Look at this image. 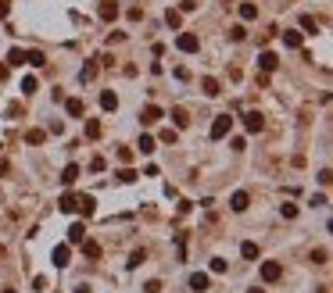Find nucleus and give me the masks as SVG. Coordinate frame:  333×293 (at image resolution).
<instances>
[{
  "label": "nucleus",
  "instance_id": "1",
  "mask_svg": "<svg viewBox=\"0 0 333 293\" xmlns=\"http://www.w3.org/2000/svg\"><path fill=\"white\" fill-rule=\"evenodd\" d=\"M230 129H233V118L230 115H219L215 122H211V140H226Z\"/></svg>",
  "mask_w": 333,
  "mask_h": 293
},
{
  "label": "nucleus",
  "instance_id": "2",
  "mask_svg": "<svg viewBox=\"0 0 333 293\" xmlns=\"http://www.w3.org/2000/svg\"><path fill=\"white\" fill-rule=\"evenodd\" d=\"M176 47L183 50V54H197V50H201V40L193 36V33H179V36H176Z\"/></svg>",
  "mask_w": 333,
  "mask_h": 293
},
{
  "label": "nucleus",
  "instance_id": "3",
  "mask_svg": "<svg viewBox=\"0 0 333 293\" xmlns=\"http://www.w3.org/2000/svg\"><path fill=\"white\" fill-rule=\"evenodd\" d=\"M283 275V265L280 261H262V283H276Z\"/></svg>",
  "mask_w": 333,
  "mask_h": 293
},
{
  "label": "nucleus",
  "instance_id": "4",
  "mask_svg": "<svg viewBox=\"0 0 333 293\" xmlns=\"http://www.w3.org/2000/svg\"><path fill=\"white\" fill-rule=\"evenodd\" d=\"M50 257H54V265H57V268H68V265H72V261H68V257H72V247H68V243H57Z\"/></svg>",
  "mask_w": 333,
  "mask_h": 293
},
{
  "label": "nucleus",
  "instance_id": "5",
  "mask_svg": "<svg viewBox=\"0 0 333 293\" xmlns=\"http://www.w3.org/2000/svg\"><path fill=\"white\" fill-rule=\"evenodd\" d=\"M258 68H262L265 75H269V72H276V68H280V57L272 54V50H262V54H258Z\"/></svg>",
  "mask_w": 333,
  "mask_h": 293
},
{
  "label": "nucleus",
  "instance_id": "6",
  "mask_svg": "<svg viewBox=\"0 0 333 293\" xmlns=\"http://www.w3.org/2000/svg\"><path fill=\"white\" fill-rule=\"evenodd\" d=\"M83 214V218H94V211H97V200L90 197V193H79V208H75Z\"/></svg>",
  "mask_w": 333,
  "mask_h": 293
},
{
  "label": "nucleus",
  "instance_id": "7",
  "mask_svg": "<svg viewBox=\"0 0 333 293\" xmlns=\"http://www.w3.org/2000/svg\"><path fill=\"white\" fill-rule=\"evenodd\" d=\"M161 118H165V111H161L158 104H147V107H143V115H140L143 126H154V122H161Z\"/></svg>",
  "mask_w": 333,
  "mask_h": 293
},
{
  "label": "nucleus",
  "instance_id": "8",
  "mask_svg": "<svg viewBox=\"0 0 333 293\" xmlns=\"http://www.w3.org/2000/svg\"><path fill=\"white\" fill-rule=\"evenodd\" d=\"M244 129H247V132H262V129H265V118H262L258 111H247V115H244Z\"/></svg>",
  "mask_w": 333,
  "mask_h": 293
},
{
  "label": "nucleus",
  "instance_id": "9",
  "mask_svg": "<svg viewBox=\"0 0 333 293\" xmlns=\"http://www.w3.org/2000/svg\"><path fill=\"white\" fill-rule=\"evenodd\" d=\"M100 22H115L118 18V4H115V0H100Z\"/></svg>",
  "mask_w": 333,
  "mask_h": 293
},
{
  "label": "nucleus",
  "instance_id": "10",
  "mask_svg": "<svg viewBox=\"0 0 333 293\" xmlns=\"http://www.w3.org/2000/svg\"><path fill=\"white\" fill-rule=\"evenodd\" d=\"M75 208H79V193H61V200H57V211L72 214Z\"/></svg>",
  "mask_w": 333,
  "mask_h": 293
},
{
  "label": "nucleus",
  "instance_id": "11",
  "mask_svg": "<svg viewBox=\"0 0 333 293\" xmlns=\"http://www.w3.org/2000/svg\"><path fill=\"white\" fill-rule=\"evenodd\" d=\"M208 286H211V275H208V272H193V275H190V290L204 293Z\"/></svg>",
  "mask_w": 333,
  "mask_h": 293
},
{
  "label": "nucleus",
  "instance_id": "12",
  "mask_svg": "<svg viewBox=\"0 0 333 293\" xmlns=\"http://www.w3.org/2000/svg\"><path fill=\"white\" fill-rule=\"evenodd\" d=\"M97 72H100L97 61H86V65L79 68V83H94V79H97Z\"/></svg>",
  "mask_w": 333,
  "mask_h": 293
},
{
  "label": "nucleus",
  "instance_id": "13",
  "mask_svg": "<svg viewBox=\"0 0 333 293\" xmlns=\"http://www.w3.org/2000/svg\"><path fill=\"white\" fill-rule=\"evenodd\" d=\"M65 111H68L72 118H83V111H86V104H83L79 97H68V100H65Z\"/></svg>",
  "mask_w": 333,
  "mask_h": 293
},
{
  "label": "nucleus",
  "instance_id": "14",
  "mask_svg": "<svg viewBox=\"0 0 333 293\" xmlns=\"http://www.w3.org/2000/svg\"><path fill=\"white\" fill-rule=\"evenodd\" d=\"M247 204H251V197H247L244 190H237V193L230 197V208H233V211H247Z\"/></svg>",
  "mask_w": 333,
  "mask_h": 293
},
{
  "label": "nucleus",
  "instance_id": "15",
  "mask_svg": "<svg viewBox=\"0 0 333 293\" xmlns=\"http://www.w3.org/2000/svg\"><path fill=\"white\" fill-rule=\"evenodd\" d=\"M25 65L43 68V65H47V54H43V50H25Z\"/></svg>",
  "mask_w": 333,
  "mask_h": 293
},
{
  "label": "nucleus",
  "instance_id": "16",
  "mask_svg": "<svg viewBox=\"0 0 333 293\" xmlns=\"http://www.w3.org/2000/svg\"><path fill=\"white\" fill-rule=\"evenodd\" d=\"M100 107H104V111H118V97H115V89H104V93H100Z\"/></svg>",
  "mask_w": 333,
  "mask_h": 293
},
{
  "label": "nucleus",
  "instance_id": "17",
  "mask_svg": "<svg viewBox=\"0 0 333 293\" xmlns=\"http://www.w3.org/2000/svg\"><path fill=\"white\" fill-rule=\"evenodd\" d=\"M79 247H83V254H86L90 261H97V257H100V243H97V240H83Z\"/></svg>",
  "mask_w": 333,
  "mask_h": 293
},
{
  "label": "nucleus",
  "instance_id": "18",
  "mask_svg": "<svg viewBox=\"0 0 333 293\" xmlns=\"http://www.w3.org/2000/svg\"><path fill=\"white\" fill-rule=\"evenodd\" d=\"M240 18H244V22H254V18H258V4L244 0V4H240Z\"/></svg>",
  "mask_w": 333,
  "mask_h": 293
},
{
  "label": "nucleus",
  "instance_id": "19",
  "mask_svg": "<svg viewBox=\"0 0 333 293\" xmlns=\"http://www.w3.org/2000/svg\"><path fill=\"white\" fill-rule=\"evenodd\" d=\"M136 150H140V154H154V150H158V140H154V136H140Z\"/></svg>",
  "mask_w": 333,
  "mask_h": 293
},
{
  "label": "nucleus",
  "instance_id": "20",
  "mask_svg": "<svg viewBox=\"0 0 333 293\" xmlns=\"http://www.w3.org/2000/svg\"><path fill=\"white\" fill-rule=\"evenodd\" d=\"M83 240H86V225L75 222V225L68 229V243H83Z\"/></svg>",
  "mask_w": 333,
  "mask_h": 293
},
{
  "label": "nucleus",
  "instance_id": "21",
  "mask_svg": "<svg viewBox=\"0 0 333 293\" xmlns=\"http://www.w3.org/2000/svg\"><path fill=\"white\" fill-rule=\"evenodd\" d=\"M172 122H176V129H187L190 126V115L183 111V107H172Z\"/></svg>",
  "mask_w": 333,
  "mask_h": 293
},
{
  "label": "nucleus",
  "instance_id": "22",
  "mask_svg": "<svg viewBox=\"0 0 333 293\" xmlns=\"http://www.w3.org/2000/svg\"><path fill=\"white\" fill-rule=\"evenodd\" d=\"M201 89H204V97H219V93H222L219 79H204V83H201Z\"/></svg>",
  "mask_w": 333,
  "mask_h": 293
},
{
  "label": "nucleus",
  "instance_id": "23",
  "mask_svg": "<svg viewBox=\"0 0 333 293\" xmlns=\"http://www.w3.org/2000/svg\"><path fill=\"white\" fill-rule=\"evenodd\" d=\"M75 179H79V165H65V172H61V182H65V186H72Z\"/></svg>",
  "mask_w": 333,
  "mask_h": 293
},
{
  "label": "nucleus",
  "instance_id": "24",
  "mask_svg": "<svg viewBox=\"0 0 333 293\" xmlns=\"http://www.w3.org/2000/svg\"><path fill=\"white\" fill-rule=\"evenodd\" d=\"M36 89H40V83H36V75H25V79H22V93H25V97H33Z\"/></svg>",
  "mask_w": 333,
  "mask_h": 293
},
{
  "label": "nucleus",
  "instance_id": "25",
  "mask_svg": "<svg viewBox=\"0 0 333 293\" xmlns=\"http://www.w3.org/2000/svg\"><path fill=\"white\" fill-rule=\"evenodd\" d=\"M43 140H47V132H43V129H29L25 132V143H33V147H40Z\"/></svg>",
  "mask_w": 333,
  "mask_h": 293
},
{
  "label": "nucleus",
  "instance_id": "26",
  "mask_svg": "<svg viewBox=\"0 0 333 293\" xmlns=\"http://www.w3.org/2000/svg\"><path fill=\"white\" fill-rule=\"evenodd\" d=\"M283 43H286L290 50H297V47H301V33H294V29H286V33H283Z\"/></svg>",
  "mask_w": 333,
  "mask_h": 293
},
{
  "label": "nucleus",
  "instance_id": "27",
  "mask_svg": "<svg viewBox=\"0 0 333 293\" xmlns=\"http://www.w3.org/2000/svg\"><path fill=\"white\" fill-rule=\"evenodd\" d=\"M7 65H25V50L22 47H11L7 50Z\"/></svg>",
  "mask_w": 333,
  "mask_h": 293
},
{
  "label": "nucleus",
  "instance_id": "28",
  "mask_svg": "<svg viewBox=\"0 0 333 293\" xmlns=\"http://www.w3.org/2000/svg\"><path fill=\"white\" fill-rule=\"evenodd\" d=\"M301 29H305V33H312V36H315V33H319V22H315L312 14H301Z\"/></svg>",
  "mask_w": 333,
  "mask_h": 293
},
{
  "label": "nucleus",
  "instance_id": "29",
  "mask_svg": "<svg viewBox=\"0 0 333 293\" xmlns=\"http://www.w3.org/2000/svg\"><path fill=\"white\" fill-rule=\"evenodd\" d=\"M240 254H244L247 261H254V257H258V243H251V240H247V243H240Z\"/></svg>",
  "mask_w": 333,
  "mask_h": 293
},
{
  "label": "nucleus",
  "instance_id": "30",
  "mask_svg": "<svg viewBox=\"0 0 333 293\" xmlns=\"http://www.w3.org/2000/svg\"><path fill=\"white\" fill-rule=\"evenodd\" d=\"M86 136H90V140H97V136H100V122L97 118H86Z\"/></svg>",
  "mask_w": 333,
  "mask_h": 293
},
{
  "label": "nucleus",
  "instance_id": "31",
  "mask_svg": "<svg viewBox=\"0 0 333 293\" xmlns=\"http://www.w3.org/2000/svg\"><path fill=\"white\" fill-rule=\"evenodd\" d=\"M165 22H169L172 29H179V25H183V14H179V11H172V7H169V11H165Z\"/></svg>",
  "mask_w": 333,
  "mask_h": 293
},
{
  "label": "nucleus",
  "instance_id": "32",
  "mask_svg": "<svg viewBox=\"0 0 333 293\" xmlns=\"http://www.w3.org/2000/svg\"><path fill=\"white\" fill-rule=\"evenodd\" d=\"M143 261H147V251H133L129 254V268H140Z\"/></svg>",
  "mask_w": 333,
  "mask_h": 293
},
{
  "label": "nucleus",
  "instance_id": "33",
  "mask_svg": "<svg viewBox=\"0 0 333 293\" xmlns=\"http://www.w3.org/2000/svg\"><path fill=\"white\" fill-rule=\"evenodd\" d=\"M244 36H247V29H244V25H230V40H233V43H240Z\"/></svg>",
  "mask_w": 333,
  "mask_h": 293
},
{
  "label": "nucleus",
  "instance_id": "34",
  "mask_svg": "<svg viewBox=\"0 0 333 293\" xmlns=\"http://www.w3.org/2000/svg\"><path fill=\"white\" fill-rule=\"evenodd\" d=\"M176 136H179L176 129H161V136H158V140H161V143H176Z\"/></svg>",
  "mask_w": 333,
  "mask_h": 293
},
{
  "label": "nucleus",
  "instance_id": "35",
  "mask_svg": "<svg viewBox=\"0 0 333 293\" xmlns=\"http://www.w3.org/2000/svg\"><path fill=\"white\" fill-rule=\"evenodd\" d=\"M326 204H330L326 193H315V197H312V208H326Z\"/></svg>",
  "mask_w": 333,
  "mask_h": 293
},
{
  "label": "nucleus",
  "instance_id": "36",
  "mask_svg": "<svg viewBox=\"0 0 333 293\" xmlns=\"http://www.w3.org/2000/svg\"><path fill=\"white\" fill-rule=\"evenodd\" d=\"M280 214H283V218H297V208H294V204H283Z\"/></svg>",
  "mask_w": 333,
  "mask_h": 293
},
{
  "label": "nucleus",
  "instance_id": "37",
  "mask_svg": "<svg viewBox=\"0 0 333 293\" xmlns=\"http://www.w3.org/2000/svg\"><path fill=\"white\" fill-rule=\"evenodd\" d=\"M211 272L222 275V272H226V261H222V257H211Z\"/></svg>",
  "mask_w": 333,
  "mask_h": 293
},
{
  "label": "nucleus",
  "instance_id": "38",
  "mask_svg": "<svg viewBox=\"0 0 333 293\" xmlns=\"http://www.w3.org/2000/svg\"><path fill=\"white\" fill-rule=\"evenodd\" d=\"M312 261H315V265H326L330 254H326V251H312Z\"/></svg>",
  "mask_w": 333,
  "mask_h": 293
},
{
  "label": "nucleus",
  "instance_id": "39",
  "mask_svg": "<svg viewBox=\"0 0 333 293\" xmlns=\"http://www.w3.org/2000/svg\"><path fill=\"white\" fill-rule=\"evenodd\" d=\"M118 179H122V182H136V172H133V168H122V172H118Z\"/></svg>",
  "mask_w": 333,
  "mask_h": 293
},
{
  "label": "nucleus",
  "instance_id": "40",
  "mask_svg": "<svg viewBox=\"0 0 333 293\" xmlns=\"http://www.w3.org/2000/svg\"><path fill=\"white\" fill-rule=\"evenodd\" d=\"M118 161L129 165V161H133V150H129V147H118Z\"/></svg>",
  "mask_w": 333,
  "mask_h": 293
},
{
  "label": "nucleus",
  "instance_id": "41",
  "mask_svg": "<svg viewBox=\"0 0 333 293\" xmlns=\"http://www.w3.org/2000/svg\"><path fill=\"white\" fill-rule=\"evenodd\" d=\"M143 293H161V283H158V279H150V283L143 286Z\"/></svg>",
  "mask_w": 333,
  "mask_h": 293
},
{
  "label": "nucleus",
  "instance_id": "42",
  "mask_svg": "<svg viewBox=\"0 0 333 293\" xmlns=\"http://www.w3.org/2000/svg\"><path fill=\"white\" fill-rule=\"evenodd\" d=\"M143 18V7H129V22H140Z\"/></svg>",
  "mask_w": 333,
  "mask_h": 293
},
{
  "label": "nucleus",
  "instance_id": "43",
  "mask_svg": "<svg viewBox=\"0 0 333 293\" xmlns=\"http://www.w3.org/2000/svg\"><path fill=\"white\" fill-rule=\"evenodd\" d=\"M11 14V0H0V18H7Z\"/></svg>",
  "mask_w": 333,
  "mask_h": 293
},
{
  "label": "nucleus",
  "instance_id": "44",
  "mask_svg": "<svg viewBox=\"0 0 333 293\" xmlns=\"http://www.w3.org/2000/svg\"><path fill=\"white\" fill-rule=\"evenodd\" d=\"M0 293H14V290H0Z\"/></svg>",
  "mask_w": 333,
  "mask_h": 293
},
{
  "label": "nucleus",
  "instance_id": "45",
  "mask_svg": "<svg viewBox=\"0 0 333 293\" xmlns=\"http://www.w3.org/2000/svg\"><path fill=\"white\" fill-rule=\"evenodd\" d=\"M247 293H262V290H247Z\"/></svg>",
  "mask_w": 333,
  "mask_h": 293
}]
</instances>
